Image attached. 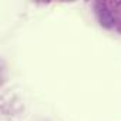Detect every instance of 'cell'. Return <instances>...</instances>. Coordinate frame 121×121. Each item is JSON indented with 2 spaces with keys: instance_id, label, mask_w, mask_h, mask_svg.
Instances as JSON below:
<instances>
[{
  "instance_id": "obj_1",
  "label": "cell",
  "mask_w": 121,
  "mask_h": 121,
  "mask_svg": "<svg viewBox=\"0 0 121 121\" xmlns=\"http://www.w3.org/2000/svg\"><path fill=\"white\" fill-rule=\"evenodd\" d=\"M98 19H100V24L105 29H111L114 26V22H115L114 14L111 13V10H108L105 7L98 10Z\"/></svg>"
}]
</instances>
